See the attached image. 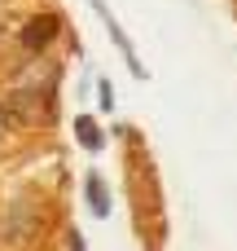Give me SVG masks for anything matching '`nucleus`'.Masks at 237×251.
I'll use <instances>...</instances> for the list:
<instances>
[{
    "instance_id": "obj_1",
    "label": "nucleus",
    "mask_w": 237,
    "mask_h": 251,
    "mask_svg": "<svg viewBox=\"0 0 237 251\" xmlns=\"http://www.w3.org/2000/svg\"><path fill=\"white\" fill-rule=\"evenodd\" d=\"M57 93H40V88H31V84H18L9 97H4V106H0V119L4 124H18V128H35V124H53V115H57Z\"/></svg>"
},
{
    "instance_id": "obj_2",
    "label": "nucleus",
    "mask_w": 237,
    "mask_h": 251,
    "mask_svg": "<svg viewBox=\"0 0 237 251\" xmlns=\"http://www.w3.org/2000/svg\"><path fill=\"white\" fill-rule=\"evenodd\" d=\"M57 31H62V18H57V13H40V18H31V22L22 26V49H31V53L48 49V44L57 40Z\"/></svg>"
},
{
    "instance_id": "obj_3",
    "label": "nucleus",
    "mask_w": 237,
    "mask_h": 251,
    "mask_svg": "<svg viewBox=\"0 0 237 251\" xmlns=\"http://www.w3.org/2000/svg\"><path fill=\"white\" fill-rule=\"evenodd\" d=\"M88 4H92V9H97V18H101V22L110 26V40H114V44H119V53L128 57L132 75H145V71H141V62H136V53H132V44H128V35H123V26H119V22H114V13L106 9V0H88Z\"/></svg>"
},
{
    "instance_id": "obj_4",
    "label": "nucleus",
    "mask_w": 237,
    "mask_h": 251,
    "mask_svg": "<svg viewBox=\"0 0 237 251\" xmlns=\"http://www.w3.org/2000/svg\"><path fill=\"white\" fill-rule=\"evenodd\" d=\"M35 229H40V212H31V203H18L9 212V238L13 243H26Z\"/></svg>"
},
{
    "instance_id": "obj_5",
    "label": "nucleus",
    "mask_w": 237,
    "mask_h": 251,
    "mask_svg": "<svg viewBox=\"0 0 237 251\" xmlns=\"http://www.w3.org/2000/svg\"><path fill=\"white\" fill-rule=\"evenodd\" d=\"M88 207H92V216H110V194H106V181L97 172L88 176Z\"/></svg>"
},
{
    "instance_id": "obj_6",
    "label": "nucleus",
    "mask_w": 237,
    "mask_h": 251,
    "mask_svg": "<svg viewBox=\"0 0 237 251\" xmlns=\"http://www.w3.org/2000/svg\"><path fill=\"white\" fill-rule=\"evenodd\" d=\"M75 128H79V137H84V146H88V150H101V132H97V124H92L88 115H79V119H75Z\"/></svg>"
},
{
    "instance_id": "obj_7",
    "label": "nucleus",
    "mask_w": 237,
    "mask_h": 251,
    "mask_svg": "<svg viewBox=\"0 0 237 251\" xmlns=\"http://www.w3.org/2000/svg\"><path fill=\"white\" fill-rule=\"evenodd\" d=\"M97 93H101V106H106V110H110V106H114V88H110V84H106V79H101V84H97Z\"/></svg>"
},
{
    "instance_id": "obj_8",
    "label": "nucleus",
    "mask_w": 237,
    "mask_h": 251,
    "mask_svg": "<svg viewBox=\"0 0 237 251\" xmlns=\"http://www.w3.org/2000/svg\"><path fill=\"white\" fill-rule=\"evenodd\" d=\"M66 247H70V251H84V238H79V229H70V234H66Z\"/></svg>"
},
{
    "instance_id": "obj_9",
    "label": "nucleus",
    "mask_w": 237,
    "mask_h": 251,
    "mask_svg": "<svg viewBox=\"0 0 237 251\" xmlns=\"http://www.w3.org/2000/svg\"><path fill=\"white\" fill-rule=\"evenodd\" d=\"M0 124H4V119H0Z\"/></svg>"
}]
</instances>
